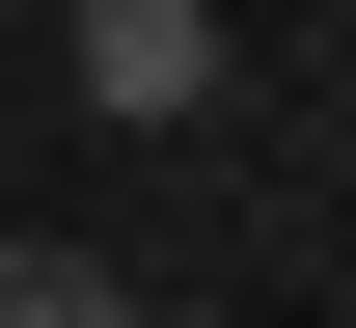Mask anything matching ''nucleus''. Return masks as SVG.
Masks as SVG:
<instances>
[{
	"mask_svg": "<svg viewBox=\"0 0 356 328\" xmlns=\"http://www.w3.org/2000/svg\"><path fill=\"white\" fill-rule=\"evenodd\" d=\"M55 83H83L110 137H192V110H220V0H55Z\"/></svg>",
	"mask_w": 356,
	"mask_h": 328,
	"instance_id": "obj_1",
	"label": "nucleus"
},
{
	"mask_svg": "<svg viewBox=\"0 0 356 328\" xmlns=\"http://www.w3.org/2000/svg\"><path fill=\"white\" fill-rule=\"evenodd\" d=\"M0 328H137V274L110 246H0Z\"/></svg>",
	"mask_w": 356,
	"mask_h": 328,
	"instance_id": "obj_2",
	"label": "nucleus"
}]
</instances>
